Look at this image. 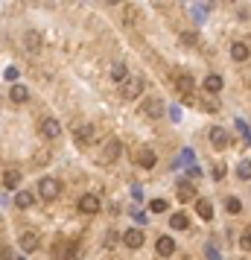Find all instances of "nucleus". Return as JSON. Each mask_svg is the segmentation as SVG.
Segmentation results:
<instances>
[{"instance_id":"obj_1","label":"nucleus","mask_w":251,"mask_h":260,"mask_svg":"<svg viewBox=\"0 0 251 260\" xmlns=\"http://www.w3.org/2000/svg\"><path fill=\"white\" fill-rule=\"evenodd\" d=\"M120 155H123V143H120L117 138H108L105 146H102V152L97 155V161H99V164H114Z\"/></svg>"},{"instance_id":"obj_2","label":"nucleus","mask_w":251,"mask_h":260,"mask_svg":"<svg viewBox=\"0 0 251 260\" xmlns=\"http://www.w3.org/2000/svg\"><path fill=\"white\" fill-rule=\"evenodd\" d=\"M97 140H99V129H97V126H91V123L76 126V143H79V146H94Z\"/></svg>"},{"instance_id":"obj_3","label":"nucleus","mask_w":251,"mask_h":260,"mask_svg":"<svg viewBox=\"0 0 251 260\" xmlns=\"http://www.w3.org/2000/svg\"><path fill=\"white\" fill-rule=\"evenodd\" d=\"M38 193H41V199H47V202H53L58 193H61V184H58V179H41L38 181Z\"/></svg>"},{"instance_id":"obj_4","label":"nucleus","mask_w":251,"mask_h":260,"mask_svg":"<svg viewBox=\"0 0 251 260\" xmlns=\"http://www.w3.org/2000/svg\"><path fill=\"white\" fill-rule=\"evenodd\" d=\"M76 208H79L82 214H88V217H97V214L102 211V202H99V199H97L94 193H85V196H79Z\"/></svg>"},{"instance_id":"obj_5","label":"nucleus","mask_w":251,"mask_h":260,"mask_svg":"<svg viewBox=\"0 0 251 260\" xmlns=\"http://www.w3.org/2000/svg\"><path fill=\"white\" fill-rule=\"evenodd\" d=\"M123 88H120V94H123V100H137L140 94H143V79H126V82H120Z\"/></svg>"},{"instance_id":"obj_6","label":"nucleus","mask_w":251,"mask_h":260,"mask_svg":"<svg viewBox=\"0 0 251 260\" xmlns=\"http://www.w3.org/2000/svg\"><path fill=\"white\" fill-rule=\"evenodd\" d=\"M143 114H146L149 120L164 117V102H161L158 97H146V100H143Z\"/></svg>"},{"instance_id":"obj_7","label":"nucleus","mask_w":251,"mask_h":260,"mask_svg":"<svg viewBox=\"0 0 251 260\" xmlns=\"http://www.w3.org/2000/svg\"><path fill=\"white\" fill-rule=\"evenodd\" d=\"M38 132H41L47 140H56V138L61 135V126H58V120H56V117H44V120H41V126H38Z\"/></svg>"},{"instance_id":"obj_8","label":"nucleus","mask_w":251,"mask_h":260,"mask_svg":"<svg viewBox=\"0 0 251 260\" xmlns=\"http://www.w3.org/2000/svg\"><path fill=\"white\" fill-rule=\"evenodd\" d=\"M18 246H20V252H26V255H32L38 246H41V237L35 234V231H23L20 237H18Z\"/></svg>"},{"instance_id":"obj_9","label":"nucleus","mask_w":251,"mask_h":260,"mask_svg":"<svg viewBox=\"0 0 251 260\" xmlns=\"http://www.w3.org/2000/svg\"><path fill=\"white\" fill-rule=\"evenodd\" d=\"M143 240H146V237H143L140 228H129V231L123 234V246H126V249H140Z\"/></svg>"},{"instance_id":"obj_10","label":"nucleus","mask_w":251,"mask_h":260,"mask_svg":"<svg viewBox=\"0 0 251 260\" xmlns=\"http://www.w3.org/2000/svg\"><path fill=\"white\" fill-rule=\"evenodd\" d=\"M211 143H213L216 149H225V146L231 143V138H228V132H225L222 126H213V129H211Z\"/></svg>"},{"instance_id":"obj_11","label":"nucleus","mask_w":251,"mask_h":260,"mask_svg":"<svg viewBox=\"0 0 251 260\" xmlns=\"http://www.w3.org/2000/svg\"><path fill=\"white\" fill-rule=\"evenodd\" d=\"M123 23H126V26H135V29H137V26L143 23V15H140V9H137V6H126Z\"/></svg>"},{"instance_id":"obj_12","label":"nucleus","mask_w":251,"mask_h":260,"mask_svg":"<svg viewBox=\"0 0 251 260\" xmlns=\"http://www.w3.org/2000/svg\"><path fill=\"white\" fill-rule=\"evenodd\" d=\"M155 249H158V255H161V258H173L178 246L173 243V237H158V243H155Z\"/></svg>"},{"instance_id":"obj_13","label":"nucleus","mask_w":251,"mask_h":260,"mask_svg":"<svg viewBox=\"0 0 251 260\" xmlns=\"http://www.w3.org/2000/svg\"><path fill=\"white\" fill-rule=\"evenodd\" d=\"M175 88H178L181 94H190V91L196 88V79H193L190 73H175Z\"/></svg>"},{"instance_id":"obj_14","label":"nucleus","mask_w":251,"mask_h":260,"mask_svg":"<svg viewBox=\"0 0 251 260\" xmlns=\"http://www.w3.org/2000/svg\"><path fill=\"white\" fill-rule=\"evenodd\" d=\"M202 85H205V91H208V94H219V91L225 88V82H222V76H219V73L205 76V82H202Z\"/></svg>"},{"instance_id":"obj_15","label":"nucleus","mask_w":251,"mask_h":260,"mask_svg":"<svg viewBox=\"0 0 251 260\" xmlns=\"http://www.w3.org/2000/svg\"><path fill=\"white\" fill-rule=\"evenodd\" d=\"M249 56H251L249 44H243V41H234L231 44V59L234 61H249Z\"/></svg>"},{"instance_id":"obj_16","label":"nucleus","mask_w":251,"mask_h":260,"mask_svg":"<svg viewBox=\"0 0 251 260\" xmlns=\"http://www.w3.org/2000/svg\"><path fill=\"white\" fill-rule=\"evenodd\" d=\"M9 100H12V102H26V100H29V88L15 82V85L9 88Z\"/></svg>"},{"instance_id":"obj_17","label":"nucleus","mask_w":251,"mask_h":260,"mask_svg":"<svg viewBox=\"0 0 251 260\" xmlns=\"http://www.w3.org/2000/svg\"><path fill=\"white\" fill-rule=\"evenodd\" d=\"M137 164H140L143 170H152V167L158 164V155H155L152 149H140V152H137Z\"/></svg>"},{"instance_id":"obj_18","label":"nucleus","mask_w":251,"mask_h":260,"mask_svg":"<svg viewBox=\"0 0 251 260\" xmlns=\"http://www.w3.org/2000/svg\"><path fill=\"white\" fill-rule=\"evenodd\" d=\"M175 193H178V199H181V202H196V190H193V184H190V181H178Z\"/></svg>"},{"instance_id":"obj_19","label":"nucleus","mask_w":251,"mask_h":260,"mask_svg":"<svg viewBox=\"0 0 251 260\" xmlns=\"http://www.w3.org/2000/svg\"><path fill=\"white\" fill-rule=\"evenodd\" d=\"M53 255H56V260H76L79 249H76L73 243H64V246H58V249H56Z\"/></svg>"},{"instance_id":"obj_20","label":"nucleus","mask_w":251,"mask_h":260,"mask_svg":"<svg viewBox=\"0 0 251 260\" xmlns=\"http://www.w3.org/2000/svg\"><path fill=\"white\" fill-rule=\"evenodd\" d=\"M18 184H20V170H6L3 173V187L6 190H15Z\"/></svg>"},{"instance_id":"obj_21","label":"nucleus","mask_w":251,"mask_h":260,"mask_svg":"<svg viewBox=\"0 0 251 260\" xmlns=\"http://www.w3.org/2000/svg\"><path fill=\"white\" fill-rule=\"evenodd\" d=\"M111 79H114V82H126V79H129V70H126L123 61H114V64H111Z\"/></svg>"},{"instance_id":"obj_22","label":"nucleus","mask_w":251,"mask_h":260,"mask_svg":"<svg viewBox=\"0 0 251 260\" xmlns=\"http://www.w3.org/2000/svg\"><path fill=\"white\" fill-rule=\"evenodd\" d=\"M196 211H199V217H202V220H213V205H211V202L199 199V202H196Z\"/></svg>"},{"instance_id":"obj_23","label":"nucleus","mask_w":251,"mask_h":260,"mask_svg":"<svg viewBox=\"0 0 251 260\" xmlns=\"http://www.w3.org/2000/svg\"><path fill=\"white\" fill-rule=\"evenodd\" d=\"M23 47L35 53V50L41 47V38H38V32H26V35H23Z\"/></svg>"},{"instance_id":"obj_24","label":"nucleus","mask_w":251,"mask_h":260,"mask_svg":"<svg viewBox=\"0 0 251 260\" xmlns=\"http://www.w3.org/2000/svg\"><path fill=\"white\" fill-rule=\"evenodd\" d=\"M15 205H18V208H29V205H32V193H26V190H20V193L15 196Z\"/></svg>"},{"instance_id":"obj_25","label":"nucleus","mask_w":251,"mask_h":260,"mask_svg":"<svg viewBox=\"0 0 251 260\" xmlns=\"http://www.w3.org/2000/svg\"><path fill=\"white\" fill-rule=\"evenodd\" d=\"M237 176H240L243 181H249L251 179V161H240V164H237Z\"/></svg>"},{"instance_id":"obj_26","label":"nucleus","mask_w":251,"mask_h":260,"mask_svg":"<svg viewBox=\"0 0 251 260\" xmlns=\"http://www.w3.org/2000/svg\"><path fill=\"white\" fill-rule=\"evenodd\" d=\"M170 225H173L175 231H184V228H187V217H184V214H173V222H170Z\"/></svg>"},{"instance_id":"obj_27","label":"nucleus","mask_w":251,"mask_h":260,"mask_svg":"<svg viewBox=\"0 0 251 260\" xmlns=\"http://www.w3.org/2000/svg\"><path fill=\"white\" fill-rule=\"evenodd\" d=\"M149 211H152V214H164V211H167V202H164V199H152V202H149Z\"/></svg>"},{"instance_id":"obj_28","label":"nucleus","mask_w":251,"mask_h":260,"mask_svg":"<svg viewBox=\"0 0 251 260\" xmlns=\"http://www.w3.org/2000/svg\"><path fill=\"white\" fill-rule=\"evenodd\" d=\"M225 208H228V214H240V211H243L240 199H234V196H231V199H225Z\"/></svg>"},{"instance_id":"obj_29","label":"nucleus","mask_w":251,"mask_h":260,"mask_svg":"<svg viewBox=\"0 0 251 260\" xmlns=\"http://www.w3.org/2000/svg\"><path fill=\"white\" fill-rule=\"evenodd\" d=\"M181 41H184L187 47H196V44H199V35H196V32H181Z\"/></svg>"},{"instance_id":"obj_30","label":"nucleus","mask_w":251,"mask_h":260,"mask_svg":"<svg viewBox=\"0 0 251 260\" xmlns=\"http://www.w3.org/2000/svg\"><path fill=\"white\" fill-rule=\"evenodd\" d=\"M240 249H243V252L251 249V231H243V234H240Z\"/></svg>"},{"instance_id":"obj_31","label":"nucleus","mask_w":251,"mask_h":260,"mask_svg":"<svg viewBox=\"0 0 251 260\" xmlns=\"http://www.w3.org/2000/svg\"><path fill=\"white\" fill-rule=\"evenodd\" d=\"M6 82H18V67H6Z\"/></svg>"},{"instance_id":"obj_32","label":"nucleus","mask_w":251,"mask_h":260,"mask_svg":"<svg viewBox=\"0 0 251 260\" xmlns=\"http://www.w3.org/2000/svg\"><path fill=\"white\" fill-rule=\"evenodd\" d=\"M213 179H225V164H216L213 167Z\"/></svg>"},{"instance_id":"obj_33","label":"nucleus","mask_w":251,"mask_h":260,"mask_svg":"<svg viewBox=\"0 0 251 260\" xmlns=\"http://www.w3.org/2000/svg\"><path fill=\"white\" fill-rule=\"evenodd\" d=\"M105 3H108V6H120L123 0H105Z\"/></svg>"},{"instance_id":"obj_34","label":"nucleus","mask_w":251,"mask_h":260,"mask_svg":"<svg viewBox=\"0 0 251 260\" xmlns=\"http://www.w3.org/2000/svg\"><path fill=\"white\" fill-rule=\"evenodd\" d=\"M167 3H170V0H155V6H167Z\"/></svg>"},{"instance_id":"obj_35","label":"nucleus","mask_w":251,"mask_h":260,"mask_svg":"<svg viewBox=\"0 0 251 260\" xmlns=\"http://www.w3.org/2000/svg\"><path fill=\"white\" fill-rule=\"evenodd\" d=\"M222 3H234V0H222Z\"/></svg>"}]
</instances>
